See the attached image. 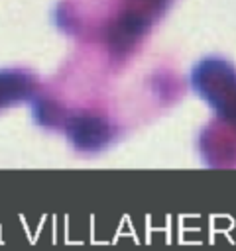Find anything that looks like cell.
<instances>
[{"label": "cell", "instance_id": "4", "mask_svg": "<svg viewBox=\"0 0 236 251\" xmlns=\"http://www.w3.org/2000/svg\"><path fill=\"white\" fill-rule=\"evenodd\" d=\"M31 92V80L20 71H0V108L24 100Z\"/></svg>", "mask_w": 236, "mask_h": 251}, {"label": "cell", "instance_id": "2", "mask_svg": "<svg viewBox=\"0 0 236 251\" xmlns=\"http://www.w3.org/2000/svg\"><path fill=\"white\" fill-rule=\"evenodd\" d=\"M148 20L138 12H126L122 14L110 27V47L114 51H126L144 31H146Z\"/></svg>", "mask_w": 236, "mask_h": 251}, {"label": "cell", "instance_id": "3", "mask_svg": "<svg viewBox=\"0 0 236 251\" xmlns=\"http://www.w3.org/2000/svg\"><path fill=\"white\" fill-rule=\"evenodd\" d=\"M73 141L81 149H96L108 139V126L100 118L81 116L69 124Z\"/></svg>", "mask_w": 236, "mask_h": 251}, {"label": "cell", "instance_id": "1", "mask_svg": "<svg viewBox=\"0 0 236 251\" xmlns=\"http://www.w3.org/2000/svg\"><path fill=\"white\" fill-rule=\"evenodd\" d=\"M193 84L222 114L236 118V71L226 61H201L193 71Z\"/></svg>", "mask_w": 236, "mask_h": 251}, {"label": "cell", "instance_id": "5", "mask_svg": "<svg viewBox=\"0 0 236 251\" xmlns=\"http://www.w3.org/2000/svg\"><path fill=\"white\" fill-rule=\"evenodd\" d=\"M146 2H149V4H161V2H165V0H146Z\"/></svg>", "mask_w": 236, "mask_h": 251}]
</instances>
